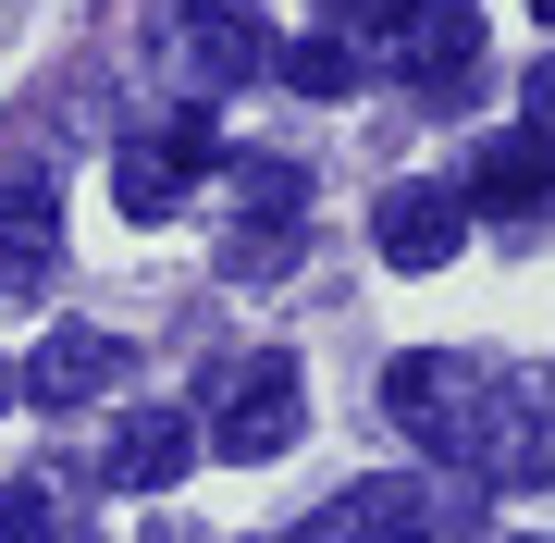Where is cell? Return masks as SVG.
I'll return each mask as SVG.
<instances>
[{"label": "cell", "mask_w": 555, "mask_h": 543, "mask_svg": "<svg viewBox=\"0 0 555 543\" xmlns=\"http://www.w3.org/2000/svg\"><path fill=\"white\" fill-rule=\"evenodd\" d=\"M383 421L420 432L444 469H481V482H518V469H543V371H494V359H444V346H420V359L383 371Z\"/></svg>", "instance_id": "6da1fadb"}, {"label": "cell", "mask_w": 555, "mask_h": 543, "mask_svg": "<svg viewBox=\"0 0 555 543\" xmlns=\"http://www.w3.org/2000/svg\"><path fill=\"white\" fill-rule=\"evenodd\" d=\"M297 421H309V371L284 359V346H259V359L210 396L198 444H210V457H235V469H259V457H284V444H297Z\"/></svg>", "instance_id": "7a4b0ae2"}, {"label": "cell", "mask_w": 555, "mask_h": 543, "mask_svg": "<svg viewBox=\"0 0 555 543\" xmlns=\"http://www.w3.org/2000/svg\"><path fill=\"white\" fill-rule=\"evenodd\" d=\"M383 62H396L408 100H469V75H481V13H469V0H396Z\"/></svg>", "instance_id": "3957f363"}, {"label": "cell", "mask_w": 555, "mask_h": 543, "mask_svg": "<svg viewBox=\"0 0 555 543\" xmlns=\"http://www.w3.org/2000/svg\"><path fill=\"white\" fill-rule=\"evenodd\" d=\"M210 161H222L210 112H173V124H160V137L112 148V185H124V210H137V222H160V210H173V198H185V185H198Z\"/></svg>", "instance_id": "277c9868"}, {"label": "cell", "mask_w": 555, "mask_h": 543, "mask_svg": "<svg viewBox=\"0 0 555 543\" xmlns=\"http://www.w3.org/2000/svg\"><path fill=\"white\" fill-rule=\"evenodd\" d=\"M185 469H198V421L185 408H124L112 421V457H100L112 494H173Z\"/></svg>", "instance_id": "5b68a950"}, {"label": "cell", "mask_w": 555, "mask_h": 543, "mask_svg": "<svg viewBox=\"0 0 555 543\" xmlns=\"http://www.w3.org/2000/svg\"><path fill=\"white\" fill-rule=\"evenodd\" d=\"M50 272H62V198H50V173H0V284L38 297Z\"/></svg>", "instance_id": "8992f818"}, {"label": "cell", "mask_w": 555, "mask_h": 543, "mask_svg": "<svg viewBox=\"0 0 555 543\" xmlns=\"http://www.w3.org/2000/svg\"><path fill=\"white\" fill-rule=\"evenodd\" d=\"M112 383H124V346L87 334V322H62L38 359L13 371V396H25V408H87V396H112Z\"/></svg>", "instance_id": "52a82bcc"}, {"label": "cell", "mask_w": 555, "mask_h": 543, "mask_svg": "<svg viewBox=\"0 0 555 543\" xmlns=\"http://www.w3.org/2000/svg\"><path fill=\"white\" fill-rule=\"evenodd\" d=\"M420 531H433V494L420 482H346L309 531H284V543H420Z\"/></svg>", "instance_id": "ba28073f"}, {"label": "cell", "mask_w": 555, "mask_h": 543, "mask_svg": "<svg viewBox=\"0 0 555 543\" xmlns=\"http://www.w3.org/2000/svg\"><path fill=\"white\" fill-rule=\"evenodd\" d=\"M456 235H469V222H456L444 185H383V210H371V247H383L396 272H444Z\"/></svg>", "instance_id": "9c48e42d"}, {"label": "cell", "mask_w": 555, "mask_h": 543, "mask_svg": "<svg viewBox=\"0 0 555 543\" xmlns=\"http://www.w3.org/2000/svg\"><path fill=\"white\" fill-rule=\"evenodd\" d=\"M185 75L210 87H247V75H272V38H259V13L247 0H198V13H185Z\"/></svg>", "instance_id": "30bf717a"}, {"label": "cell", "mask_w": 555, "mask_h": 543, "mask_svg": "<svg viewBox=\"0 0 555 543\" xmlns=\"http://www.w3.org/2000/svg\"><path fill=\"white\" fill-rule=\"evenodd\" d=\"M469 198H481V210H543V198H555V137H531V124H506V137L481 148Z\"/></svg>", "instance_id": "8fae6325"}, {"label": "cell", "mask_w": 555, "mask_h": 543, "mask_svg": "<svg viewBox=\"0 0 555 543\" xmlns=\"http://www.w3.org/2000/svg\"><path fill=\"white\" fill-rule=\"evenodd\" d=\"M284 87H297V100H346V87H358V38H334V25H309V38L284 50Z\"/></svg>", "instance_id": "7c38bea8"}, {"label": "cell", "mask_w": 555, "mask_h": 543, "mask_svg": "<svg viewBox=\"0 0 555 543\" xmlns=\"http://www.w3.org/2000/svg\"><path fill=\"white\" fill-rule=\"evenodd\" d=\"M0 543H75L62 482H0Z\"/></svg>", "instance_id": "4fadbf2b"}, {"label": "cell", "mask_w": 555, "mask_h": 543, "mask_svg": "<svg viewBox=\"0 0 555 543\" xmlns=\"http://www.w3.org/2000/svg\"><path fill=\"white\" fill-rule=\"evenodd\" d=\"M531 137H555V62L531 75Z\"/></svg>", "instance_id": "5bb4252c"}, {"label": "cell", "mask_w": 555, "mask_h": 543, "mask_svg": "<svg viewBox=\"0 0 555 543\" xmlns=\"http://www.w3.org/2000/svg\"><path fill=\"white\" fill-rule=\"evenodd\" d=\"M309 13H358V25H396V0H309Z\"/></svg>", "instance_id": "9a60e30c"}, {"label": "cell", "mask_w": 555, "mask_h": 543, "mask_svg": "<svg viewBox=\"0 0 555 543\" xmlns=\"http://www.w3.org/2000/svg\"><path fill=\"white\" fill-rule=\"evenodd\" d=\"M0 408H13V371H0Z\"/></svg>", "instance_id": "2e32d148"}, {"label": "cell", "mask_w": 555, "mask_h": 543, "mask_svg": "<svg viewBox=\"0 0 555 543\" xmlns=\"http://www.w3.org/2000/svg\"><path fill=\"white\" fill-rule=\"evenodd\" d=\"M531 13H543V25H555V0H531Z\"/></svg>", "instance_id": "e0dca14e"}, {"label": "cell", "mask_w": 555, "mask_h": 543, "mask_svg": "<svg viewBox=\"0 0 555 543\" xmlns=\"http://www.w3.org/2000/svg\"><path fill=\"white\" fill-rule=\"evenodd\" d=\"M518 543H531V531H518Z\"/></svg>", "instance_id": "ac0fdd59"}]
</instances>
